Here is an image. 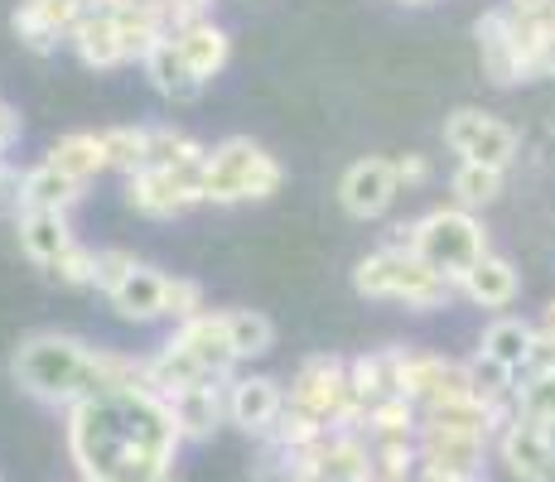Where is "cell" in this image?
Wrapping results in <instances>:
<instances>
[{
	"label": "cell",
	"mask_w": 555,
	"mask_h": 482,
	"mask_svg": "<svg viewBox=\"0 0 555 482\" xmlns=\"http://www.w3.org/2000/svg\"><path fill=\"white\" fill-rule=\"evenodd\" d=\"M78 482H92V478H78Z\"/></svg>",
	"instance_id": "7dc6e473"
},
{
	"label": "cell",
	"mask_w": 555,
	"mask_h": 482,
	"mask_svg": "<svg viewBox=\"0 0 555 482\" xmlns=\"http://www.w3.org/2000/svg\"><path fill=\"white\" fill-rule=\"evenodd\" d=\"M401 5H430V0H401Z\"/></svg>",
	"instance_id": "ee69618b"
},
{
	"label": "cell",
	"mask_w": 555,
	"mask_h": 482,
	"mask_svg": "<svg viewBox=\"0 0 555 482\" xmlns=\"http://www.w3.org/2000/svg\"><path fill=\"white\" fill-rule=\"evenodd\" d=\"M459 295H464L468 304H478V309H512L517 304V295H521V275H517V265H512L507 256L483 251L474 261V271L459 281Z\"/></svg>",
	"instance_id": "d6986e66"
},
{
	"label": "cell",
	"mask_w": 555,
	"mask_h": 482,
	"mask_svg": "<svg viewBox=\"0 0 555 482\" xmlns=\"http://www.w3.org/2000/svg\"><path fill=\"white\" fill-rule=\"evenodd\" d=\"M203 285L189 281V275H165V299H159V318H169V324H189V318L203 314Z\"/></svg>",
	"instance_id": "e575fe53"
},
{
	"label": "cell",
	"mask_w": 555,
	"mask_h": 482,
	"mask_svg": "<svg viewBox=\"0 0 555 482\" xmlns=\"http://www.w3.org/2000/svg\"><path fill=\"white\" fill-rule=\"evenodd\" d=\"M82 188L78 179L59 174L49 159H39L35 169H25V208H53V212H68L73 203H82Z\"/></svg>",
	"instance_id": "4316f807"
},
{
	"label": "cell",
	"mask_w": 555,
	"mask_h": 482,
	"mask_svg": "<svg viewBox=\"0 0 555 482\" xmlns=\"http://www.w3.org/2000/svg\"><path fill=\"white\" fill-rule=\"evenodd\" d=\"M228 334H232L237 362L266 357V352L275 348V324L261 314V309H228Z\"/></svg>",
	"instance_id": "4dcf8cb0"
},
{
	"label": "cell",
	"mask_w": 555,
	"mask_h": 482,
	"mask_svg": "<svg viewBox=\"0 0 555 482\" xmlns=\"http://www.w3.org/2000/svg\"><path fill=\"white\" fill-rule=\"evenodd\" d=\"M285 401L305 405L309 415L338 430L353 411V381H348V357H334V352H319V357H305L300 372L291 381V395Z\"/></svg>",
	"instance_id": "8992f818"
},
{
	"label": "cell",
	"mask_w": 555,
	"mask_h": 482,
	"mask_svg": "<svg viewBox=\"0 0 555 482\" xmlns=\"http://www.w3.org/2000/svg\"><path fill=\"white\" fill-rule=\"evenodd\" d=\"M555 372V334L551 328H537L531 334V348H527V362H521L517 377H551Z\"/></svg>",
	"instance_id": "74e56055"
},
{
	"label": "cell",
	"mask_w": 555,
	"mask_h": 482,
	"mask_svg": "<svg viewBox=\"0 0 555 482\" xmlns=\"http://www.w3.org/2000/svg\"><path fill=\"white\" fill-rule=\"evenodd\" d=\"M537 328H551V334H555V299H551L546 309H541V324H537Z\"/></svg>",
	"instance_id": "7bdbcfd3"
},
{
	"label": "cell",
	"mask_w": 555,
	"mask_h": 482,
	"mask_svg": "<svg viewBox=\"0 0 555 482\" xmlns=\"http://www.w3.org/2000/svg\"><path fill=\"white\" fill-rule=\"evenodd\" d=\"M15 141H20V116H15V106L0 96V159H10Z\"/></svg>",
	"instance_id": "60d3db41"
},
{
	"label": "cell",
	"mask_w": 555,
	"mask_h": 482,
	"mask_svg": "<svg viewBox=\"0 0 555 482\" xmlns=\"http://www.w3.org/2000/svg\"><path fill=\"white\" fill-rule=\"evenodd\" d=\"M145 381H151L155 391H159V395H165V401H169V395H175V391H184V386H198V381H218V377H208V372H203L198 362L189 357V352L179 348L175 338H169L165 348L155 352V357H145Z\"/></svg>",
	"instance_id": "d4e9b609"
},
{
	"label": "cell",
	"mask_w": 555,
	"mask_h": 482,
	"mask_svg": "<svg viewBox=\"0 0 555 482\" xmlns=\"http://www.w3.org/2000/svg\"><path fill=\"white\" fill-rule=\"evenodd\" d=\"M169 411H175V425L184 434V444H203L228 425V381H198L184 386V391L169 395Z\"/></svg>",
	"instance_id": "5bb4252c"
},
{
	"label": "cell",
	"mask_w": 555,
	"mask_h": 482,
	"mask_svg": "<svg viewBox=\"0 0 555 482\" xmlns=\"http://www.w3.org/2000/svg\"><path fill=\"white\" fill-rule=\"evenodd\" d=\"M141 68H145V78H151V88L165 96V102H175V106H184V102H198L203 96V82L194 78V68L184 63V53H179L175 39H159V44L141 58Z\"/></svg>",
	"instance_id": "7402d4cb"
},
{
	"label": "cell",
	"mask_w": 555,
	"mask_h": 482,
	"mask_svg": "<svg viewBox=\"0 0 555 482\" xmlns=\"http://www.w3.org/2000/svg\"><path fill=\"white\" fill-rule=\"evenodd\" d=\"M10 25H15L20 44H25L29 53H53L59 44H68V39H63V29L53 25L39 5H29V0H20V10L10 15Z\"/></svg>",
	"instance_id": "836d02e7"
},
{
	"label": "cell",
	"mask_w": 555,
	"mask_h": 482,
	"mask_svg": "<svg viewBox=\"0 0 555 482\" xmlns=\"http://www.w3.org/2000/svg\"><path fill=\"white\" fill-rule=\"evenodd\" d=\"M68 49L78 53V63H88V68H98V73H112L126 63L121 29H116L112 10H82V19L68 29Z\"/></svg>",
	"instance_id": "ac0fdd59"
},
{
	"label": "cell",
	"mask_w": 555,
	"mask_h": 482,
	"mask_svg": "<svg viewBox=\"0 0 555 482\" xmlns=\"http://www.w3.org/2000/svg\"><path fill=\"white\" fill-rule=\"evenodd\" d=\"M49 165L59 169V174L78 179L82 188L92 184L98 174H106V145H102V131H68L59 135V141L49 145Z\"/></svg>",
	"instance_id": "cb8c5ba5"
},
{
	"label": "cell",
	"mask_w": 555,
	"mask_h": 482,
	"mask_svg": "<svg viewBox=\"0 0 555 482\" xmlns=\"http://www.w3.org/2000/svg\"><path fill=\"white\" fill-rule=\"evenodd\" d=\"M324 434H328V425L319 420V415H309L305 405H295V401H285L281 415H275V425L266 430L275 454H300V448H314Z\"/></svg>",
	"instance_id": "83f0119b"
},
{
	"label": "cell",
	"mask_w": 555,
	"mask_h": 482,
	"mask_svg": "<svg viewBox=\"0 0 555 482\" xmlns=\"http://www.w3.org/2000/svg\"><path fill=\"white\" fill-rule=\"evenodd\" d=\"M503 174H507V169L459 159V169L450 179V198L459 203V208H468V212H483L488 203H498V193H503Z\"/></svg>",
	"instance_id": "f1b7e54d"
},
{
	"label": "cell",
	"mask_w": 555,
	"mask_h": 482,
	"mask_svg": "<svg viewBox=\"0 0 555 482\" xmlns=\"http://www.w3.org/2000/svg\"><path fill=\"white\" fill-rule=\"evenodd\" d=\"M391 169H397V184L401 188L430 184V159H425V155H401V159H391Z\"/></svg>",
	"instance_id": "ab89813d"
},
{
	"label": "cell",
	"mask_w": 555,
	"mask_h": 482,
	"mask_svg": "<svg viewBox=\"0 0 555 482\" xmlns=\"http://www.w3.org/2000/svg\"><path fill=\"white\" fill-rule=\"evenodd\" d=\"M102 145H106V169H116V174H135V169H145L151 126H106Z\"/></svg>",
	"instance_id": "1f68e13d"
},
{
	"label": "cell",
	"mask_w": 555,
	"mask_h": 482,
	"mask_svg": "<svg viewBox=\"0 0 555 482\" xmlns=\"http://www.w3.org/2000/svg\"><path fill=\"white\" fill-rule=\"evenodd\" d=\"M169 338H175L179 348L208 372V377H218V381L237 377V352H232V334H228V309H203L198 318L179 324Z\"/></svg>",
	"instance_id": "4fadbf2b"
},
{
	"label": "cell",
	"mask_w": 555,
	"mask_h": 482,
	"mask_svg": "<svg viewBox=\"0 0 555 482\" xmlns=\"http://www.w3.org/2000/svg\"><path fill=\"white\" fill-rule=\"evenodd\" d=\"M198 203H203L198 169H135V174H126V208L141 212V218L169 222L184 218Z\"/></svg>",
	"instance_id": "ba28073f"
},
{
	"label": "cell",
	"mask_w": 555,
	"mask_h": 482,
	"mask_svg": "<svg viewBox=\"0 0 555 482\" xmlns=\"http://www.w3.org/2000/svg\"><path fill=\"white\" fill-rule=\"evenodd\" d=\"M397 193H401L397 169H391V159H382V155L353 159V165L344 169V179H338V203H344V212L358 222L382 218V212L397 203Z\"/></svg>",
	"instance_id": "7c38bea8"
},
{
	"label": "cell",
	"mask_w": 555,
	"mask_h": 482,
	"mask_svg": "<svg viewBox=\"0 0 555 482\" xmlns=\"http://www.w3.org/2000/svg\"><path fill=\"white\" fill-rule=\"evenodd\" d=\"M512 415L537 420L555 430V372L551 377H517V395H512Z\"/></svg>",
	"instance_id": "d6a6232c"
},
{
	"label": "cell",
	"mask_w": 555,
	"mask_h": 482,
	"mask_svg": "<svg viewBox=\"0 0 555 482\" xmlns=\"http://www.w3.org/2000/svg\"><path fill=\"white\" fill-rule=\"evenodd\" d=\"M474 39H478V58H483V73L498 82V88H512L521 82L517 73V49H512V15L503 5L483 10L474 25Z\"/></svg>",
	"instance_id": "44dd1931"
},
{
	"label": "cell",
	"mask_w": 555,
	"mask_h": 482,
	"mask_svg": "<svg viewBox=\"0 0 555 482\" xmlns=\"http://www.w3.org/2000/svg\"><path fill=\"white\" fill-rule=\"evenodd\" d=\"M169 39L179 44V53H184V63L194 68V78L208 88L212 78H222V68H228L232 58V35L218 25V19H194V25H179L169 29Z\"/></svg>",
	"instance_id": "2e32d148"
},
{
	"label": "cell",
	"mask_w": 555,
	"mask_h": 482,
	"mask_svg": "<svg viewBox=\"0 0 555 482\" xmlns=\"http://www.w3.org/2000/svg\"><path fill=\"white\" fill-rule=\"evenodd\" d=\"M415 448H421V468H430V473L483 478L493 439L474 434V430H450V425H421L415 430Z\"/></svg>",
	"instance_id": "9c48e42d"
},
{
	"label": "cell",
	"mask_w": 555,
	"mask_h": 482,
	"mask_svg": "<svg viewBox=\"0 0 555 482\" xmlns=\"http://www.w3.org/2000/svg\"><path fill=\"white\" fill-rule=\"evenodd\" d=\"M0 212L5 218L25 212V169H15L10 159H0Z\"/></svg>",
	"instance_id": "f35d334b"
},
{
	"label": "cell",
	"mask_w": 555,
	"mask_h": 482,
	"mask_svg": "<svg viewBox=\"0 0 555 482\" xmlns=\"http://www.w3.org/2000/svg\"><path fill=\"white\" fill-rule=\"evenodd\" d=\"M493 448L517 482H555V430H546V425L512 415L493 434Z\"/></svg>",
	"instance_id": "8fae6325"
},
{
	"label": "cell",
	"mask_w": 555,
	"mask_h": 482,
	"mask_svg": "<svg viewBox=\"0 0 555 482\" xmlns=\"http://www.w3.org/2000/svg\"><path fill=\"white\" fill-rule=\"evenodd\" d=\"M10 377L29 401L73 411L78 401L106 391V386L145 377V362L121 357L112 348H92V342L59 334V328H39V334L20 338L15 357H10Z\"/></svg>",
	"instance_id": "7a4b0ae2"
},
{
	"label": "cell",
	"mask_w": 555,
	"mask_h": 482,
	"mask_svg": "<svg viewBox=\"0 0 555 482\" xmlns=\"http://www.w3.org/2000/svg\"><path fill=\"white\" fill-rule=\"evenodd\" d=\"M401 395H405V401H415L421 411H430V405H444V401H464V395H474L468 362L440 357V352H411V348H405Z\"/></svg>",
	"instance_id": "30bf717a"
},
{
	"label": "cell",
	"mask_w": 555,
	"mask_h": 482,
	"mask_svg": "<svg viewBox=\"0 0 555 482\" xmlns=\"http://www.w3.org/2000/svg\"><path fill=\"white\" fill-rule=\"evenodd\" d=\"M285 405V391L275 377H232L228 381V425L242 434H266Z\"/></svg>",
	"instance_id": "9a60e30c"
},
{
	"label": "cell",
	"mask_w": 555,
	"mask_h": 482,
	"mask_svg": "<svg viewBox=\"0 0 555 482\" xmlns=\"http://www.w3.org/2000/svg\"><path fill=\"white\" fill-rule=\"evenodd\" d=\"M203 155H208V149H203L189 131H179V126H151L145 169H198Z\"/></svg>",
	"instance_id": "f546056e"
},
{
	"label": "cell",
	"mask_w": 555,
	"mask_h": 482,
	"mask_svg": "<svg viewBox=\"0 0 555 482\" xmlns=\"http://www.w3.org/2000/svg\"><path fill=\"white\" fill-rule=\"evenodd\" d=\"M401 362H405V348H377V352H362V357L348 362L353 401L362 405V411H372V405L401 395Z\"/></svg>",
	"instance_id": "ffe728a7"
},
{
	"label": "cell",
	"mask_w": 555,
	"mask_h": 482,
	"mask_svg": "<svg viewBox=\"0 0 555 482\" xmlns=\"http://www.w3.org/2000/svg\"><path fill=\"white\" fill-rule=\"evenodd\" d=\"M531 334H537V324H527V318L517 314H498L493 324L483 328V342H478V352L493 362H503V367L521 372V362H527V348H531Z\"/></svg>",
	"instance_id": "484cf974"
},
{
	"label": "cell",
	"mask_w": 555,
	"mask_h": 482,
	"mask_svg": "<svg viewBox=\"0 0 555 482\" xmlns=\"http://www.w3.org/2000/svg\"><path fill=\"white\" fill-rule=\"evenodd\" d=\"M179 444L175 411L145 377L106 386L68 411V458L92 482H165Z\"/></svg>",
	"instance_id": "6da1fadb"
},
{
	"label": "cell",
	"mask_w": 555,
	"mask_h": 482,
	"mask_svg": "<svg viewBox=\"0 0 555 482\" xmlns=\"http://www.w3.org/2000/svg\"><path fill=\"white\" fill-rule=\"evenodd\" d=\"M555 0H503V10L512 19H546Z\"/></svg>",
	"instance_id": "b9f144b4"
},
{
	"label": "cell",
	"mask_w": 555,
	"mask_h": 482,
	"mask_svg": "<svg viewBox=\"0 0 555 482\" xmlns=\"http://www.w3.org/2000/svg\"><path fill=\"white\" fill-rule=\"evenodd\" d=\"M391 246H405L411 256H421V261L430 265V271H440L454 289L468 271H474L478 256L493 251L483 222H478V212L459 208V203H444V208L421 212L415 222L391 227Z\"/></svg>",
	"instance_id": "3957f363"
},
{
	"label": "cell",
	"mask_w": 555,
	"mask_h": 482,
	"mask_svg": "<svg viewBox=\"0 0 555 482\" xmlns=\"http://www.w3.org/2000/svg\"><path fill=\"white\" fill-rule=\"evenodd\" d=\"M106 299H112L116 318H126V324H155V318H159V299H165V271H155V265L141 261Z\"/></svg>",
	"instance_id": "603a6c76"
},
{
	"label": "cell",
	"mask_w": 555,
	"mask_h": 482,
	"mask_svg": "<svg viewBox=\"0 0 555 482\" xmlns=\"http://www.w3.org/2000/svg\"><path fill=\"white\" fill-rule=\"evenodd\" d=\"M165 482H175V473H169V478H165Z\"/></svg>",
	"instance_id": "bcb514c9"
},
{
	"label": "cell",
	"mask_w": 555,
	"mask_h": 482,
	"mask_svg": "<svg viewBox=\"0 0 555 482\" xmlns=\"http://www.w3.org/2000/svg\"><path fill=\"white\" fill-rule=\"evenodd\" d=\"M49 275L59 285H73V289L98 285V251H92V246H82V242H73L68 251H63L59 261L49 265Z\"/></svg>",
	"instance_id": "d590c367"
},
{
	"label": "cell",
	"mask_w": 555,
	"mask_h": 482,
	"mask_svg": "<svg viewBox=\"0 0 555 482\" xmlns=\"http://www.w3.org/2000/svg\"><path fill=\"white\" fill-rule=\"evenodd\" d=\"M285 184V169L275 155H266L251 135H228L203 155L198 165V188L203 203L212 208H232V203H266Z\"/></svg>",
	"instance_id": "277c9868"
},
{
	"label": "cell",
	"mask_w": 555,
	"mask_h": 482,
	"mask_svg": "<svg viewBox=\"0 0 555 482\" xmlns=\"http://www.w3.org/2000/svg\"><path fill=\"white\" fill-rule=\"evenodd\" d=\"M444 145L454 149L459 159H474V165H493V169H512L521 155V141L507 121L488 112H474V106H459V112L444 116Z\"/></svg>",
	"instance_id": "52a82bcc"
},
{
	"label": "cell",
	"mask_w": 555,
	"mask_h": 482,
	"mask_svg": "<svg viewBox=\"0 0 555 482\" xmlns=\"http://www.w3.org/2000/svg\"><path fill=\"white\" fill-rule=\"evenodd\" d=\"M546 25H551V29H555V5H551V15H546Z\"/></svg>",
	"instance_id": "f6af8a7d"
},
{
	"label": "cell",
	"mask_w": 555,
	"mask_h": 482,
	"mask_svg": "<svg viewBox=\"0 0 555 482\" xmlns=\"http://www.w3.org/2000/svg\"><path fill=\"white\" fill-rule=\"evenodd\" d=\"M135 265H141V261H135V251H126V246H102V251H98V285H92V289L112 295V289L121 285Z\"/></svg>",
	"instance_id": "8d00e7d4"
},
{
	"label": "cell",
	"mask_w": 555,
	"mask_h": 482,
	"mask_svg": "<svg viewBox=\"0 0 555 482\" xmlns=\"http://www.w3.org/2000/svg\"><path fill=\"white\" fill-rule=\"evenodd\" d=\"M15 237H20V251H25L39 271H49V265L78 242L68 212H53V208H25L15 218Z\"/></svg>",
	"instance_id": "e0dca14e"
},
{
	"label": "cell",
	"mask_w": 555,
	"mask_h": 482,
	"mask_svg": "<svg viewBox=\"0 0 555 482\" xmlns=\"http://www.w3.org/2000/svg\"><path fill=\"white\" fill-rule=\"evenodd\" d=\"M353 289L362 299H397V304L421 309V314L444 309L459 295V289L444 281L440 271H430L421 256H411L405 246H391V242L377 246L372 256H362V261H358Z\"/></svg>",
	"instance_id": "5b68a950"
}]
</instances>
